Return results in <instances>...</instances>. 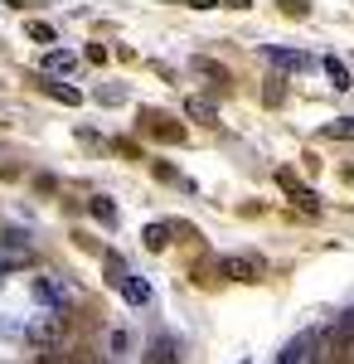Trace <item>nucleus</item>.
<instances>
[{
    "label": "nucleus",
    "mask_w": 354,
    "mask_h": 364,
    "mask_svg": "<svg viewBox=\"0 0 354 364\" xmlns=\"http://www.w3.org/2000/svg\"><path fill=\"white\" fill-rule=\"evenodd\" d=\"M326 132H330V136H354V122H330Z\"/></svg>",
    "instance_id": "aec40b11"
},
{
    "label": "nucleus",
    "mask_w": 354,
    "mask_h": 364,
    "mask_svg": "<svg viewBox=\"0 0 354 364\" xmlns=\"http://www.w3.org/2000/svg\"><path fill=\"white\" fill-rule=\"evenodd\" d=\"M277 185H281V190H291V199H296L301 209H311V214L321 209V199H316V190H306V185H296V175H291V170H281V175H277Z\"/></svg>",
    "instance_id": "9d476101"
},
{
    "label": "nucleus",
    "mask_w": 354,
    "mask_h": 364,
    "mask_svg": "<svg viewBox=\"0 0 354 364\" xmlns=\"http://www.w3.org/2000/svg\"><path fill=\"white\" fill-rule=\"evenodd\" d=\"M34 301H44L54 316H63V306L73 301V287L63 277H34Z\"/></svg>",
    "instance_id": "7ed1b4c3"
},
{
    "label": "nucleus",
    "mask_w": 354,
    "mask_h": 364,
    "mask_svg": "<svg viewBox=\"0 0 354 364\" xmlns=\"http://www.w3.org/2000/svg\"><path fill=\"white\" fill-rule=\"evenodd\" d=\"M107 277L122 287V296H127L132 306H151V287H146L136 272H127V262H122V257H107Z\"/></svg>",
    "instance_id": "f257e3e1"
},
{
    "label": "nucleus",
    "mask_w": 354,
    "mask_h": 364,
    "mask_svg": "<svg viewBox=\"0 0 354 364\" xmlns=\"http://www.w3.org/2000/svg\"><path fill=\"white\" fill-rule=\"evenodd\" d=\"M29 345H39V350H58V340H63V316H39V321H29V331H25Z\"/></svg>",
    "instance_id": "20e7f679"
},
{
    "label": "nucleus",
    "mask_w": 354,
    "mask_h": 364,
    "mask_svg": "<svg viewBox=\"0 0 354 364\" xmlns=\"http://www.w3.org/2000/svg\"><path fill=\"white\" fill-rule=\"evenodd\" d=\"M354 336V306L345 311V316H340V326H335V340H350Z\"/></svg>",
    "instance_id": "6ab92c4d"
},
{
    "label": "nucleus",
    "mask_w": 354,
    "mask_h": 364,
    "mask_svg": "<svg viewBox=\"0 0 354 364\" xmlns=\"http://www.w3.org/2000/svg\"><path fill=\"white\" fill-rule=\"evenodd\" d=\"M316 360H321V336H296L277 355V364H316Z\"/></svg>",
    "instance_id": "423d86ee"
},
{
    "label": "nucleus",
    "mask_w": 354,
    "mask_h": 364,
    "mask_svg": "<svg viewBox=\"0 0 354 364\" xmlns=\"http://www.w3.org/2000/svg\"><path fill=\"white\" fill-rule=\"evenodd\" d=\"M170 233H175L170 224H146V228H141V243H146V248H165Z\"/></svg>",
    "instance_id": "4468645a"
},
{
    "label": "nucleus",
    "mask_w": 354,
    "mask_h": 364,
    "mask_svg": "<svg viewBox=\"0 0 354 364\" xmlns=\"http://www.w3.org/2000/svg\"><path fill=\"white\" fill-rule=\"evenodd\" d=\"M146 364H180V345H175L170 336H161L151 350H146Z\"/></svg>",
    "instance_id": "9b49d317"
},
{
    "label": "nucleus",
    "mask_w": 354,
    "mask_h": 364,
    "mask_svg": "<svg viewBox=\"0 0 354 364\" xmlns=\"http://www.w3.org/2000/svg\"><path fill=\"white\" fill-rule=\"evenodd\" d=\"M97 102H107V107H112V102H127V87H97Z\"/></svg>",
    "instance_id": "a211bd4d"
},
{
    "label": "nucleus",
    "mask_w": 354,
    "mask_h": 364,
    "mask_svg": "<svg viewBox=\"0 0 354 364\" xmlns=\"http://www.w3.org/2000/svg\"><path fill=\"white\" fill-rule=\"evenodd\" d=\"M262 58L272 63L277 73H306L311 68V58L301 54V49H286V44H262Z\"/></svg>",
    "instance_id": "39448f33"
},
{
    "label": "nucleus",
    "mask_w": 354,
    "mask_h": 364,
    "mask_svg": "<svg viewBox=\"0 0 354 364\" xmlns=\"http://www.w3.org/2000/svg\"><path fill=\"white\" fill-rule=\"evenodd\" d=\"M326 73H330V83H335V87H350V83H354V73H350V68H345L335 54L326 58Z\"/></svg>",
    "instance_id": "dca6fc26"
},
{
    "label": "nucleus",
    "mask_w": 354,
    "mask_h": 364,
    "mask_svg": "<svg viewBox=\"0 0 354 364\" xmlns=\"http://www.w3.org/2000/svg\"><path fill=\"white\" fill-rule=\"evenodd\" d=\"M39 73H44V78H58V73L73 78V73H78V54H68V49H49L44 63H39Z\"/></svg>",
    "instance_id": "0eeeda50"
},
{
    "label": "nucleus",
    "mask_w": 354,
    "mask_h": 364,
    "mask_svg": "<svg viewBox=\"0 0 354 364\" xmlns=\"http://www.w3.org/2000/svg\"><path fill=\"white\" fill-rule=\"evenodd\" d=\"M190 73L209 78L214 87H228V83H233V78H228V68H223V63H214V58H204V54H194V58H190Z\"/></svg>",
    "instance_id": "1a4fd4ad"
},
{
    "label": "nucleus",
    "mask_w": 354,
    "mask_h": 364,
    "mask_svg": "<svg viewBox=\"0 0 354 364\" xmlns=\"http://www.w3.org/2000/svg\"><path fill=\"white\" fill-rule=\"evenodd\" d=\"M29 39H39V44H54V25H44V20H29Z\"/></svg>",
    "instance_id": "f3484780"
},
{
    "label": "nucleus",
    "mask_w": 354,
    "mask_h": 364,
    "mask_svg": "<svg viewBox=\"0 0 354 364\" xmlns=\"http://www.w3.org/2000/svg\"><path fill=\"white\" fill-rule=\"evenodd\" d=\"M218 267H223V277H233V282H262L267 277V262L257 252H228Z\"/></svg>",
    "instance_id": "f03ea898"
},
{
    "label": "nucleus",
    "mask_w": 354,
    "mask_h": 364,
    "mask_svg": "<svg viewBox=\"0 0 354 364\" xmlns=\"http://www.w3.org/2000/svg\"><path fill=\"white\" fill-rule=\"evenodd\" d=\"M87 209H92V219H97V224H112V228H117V204H112V199L97 195L92 204H87Z\"/></svg>",
    "instance_id": "2eb2a0df"
},
{
    "label": "nucleus",
    "mask_w": 354,
    "mask_h": 364,
    "mask_svg": "<svg viewBox=\"0 0 354 364\" xmlns=\"http://www.w3.org/2000/svg\"><path fill=\"white\" fill-rule=\"evenodd\" d=\"M141 122H146V132H151V136L170 141V146H175V141H185V127H175V122H170L165 112H146Z\"/></svg>",
    "instance_id": "6e6552de"
},
{
    "label": "nucleus",
    "mask_w": 354,
    "mask_h": 364,
    "mask_svg": "<svg viewBox=\"0 0 354 364\" xmlns=\"http://www.w3.org/2000/svg\"><path fill=\"white\" fill-rule=\"evenodd\" d=\"M185 117L204 122V127H214V122H218V107L209 102V97H185Z\"/></svg>",
    "instance_id": "ddd939ff"
},
{
    "label": "nucleus",
    "mask_w": 354,
    "mask_h": 364,
    "mask_svg": "<svg viewBox=\"0 0 354 364\" xmlns=\"http://www.w3.org/2000/svg\"><path fill=\"white\" fill-rule=\"evenodd\" d=\"M39 87H44V92H49L54 102H68V107H78V102H82V92H78V87L54 83V78H44V73H39Z\"/></svg>",
    "instance_id": "f8f14e48"
}]
</instances>
